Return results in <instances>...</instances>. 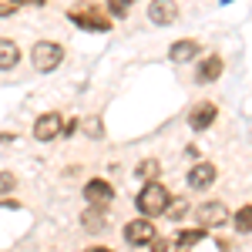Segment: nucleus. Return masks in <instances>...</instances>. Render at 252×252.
Listing matches in <instances>:
<instances>
[{
    "label": "nucleus",
    "instance_id": "nucleus-1",
    "mask_svg": "<svg viewBox=\"0 0 252 252\" xmlns=\"http://www.w3.org/2000/svg\"><path fill=\"white\" fill-rule=\"evenodd\" d=\"M135 205H138L141 215H161L168 205H172V192H168L161 182H152V185H145V189L138 192Z\"/></svg>",
    "mask_w": 252,
    "mask_h": 252
},
{
    "label": "nucleus",
    "instance_id": "nucleus-2",
    "mask_svg": "<svg viewBox=\"0 0 252 252\" xmlns=\"http://www.w3.org/2000/svg\"><path fill=\"white\" fill-rule=\"evenodd\" d=\"M31 61H34L37 71L47 74V71L61 67V61H64V47L54 44V40H40V44H34V51H31Z\"/></svg>",
    "mask_w": 252,
    "mask_h": 252
},
{
    "label": "nucleus",
    "instance_id": "nucleus-3",
    "mask_svg": "<svg viewBox=\"0 0 252 252\" xmlns=\"http://www.w3.org/2000/svg\"><path fill=\"white\" fill-rule=\"evenodd\" d=\"M232 215L229 209L222 205V202H205V205H198V212H195V222H198V229L205 232V229H215V225H225Z\"/></svg>",
    "mask_w": 252,
    "mask_h": 252
},
{
    "label": "nucleus",
    "instance_id": "nucleus-4",
    "mask_svg": "<svg viewBox=\"0 0 252 252\" xmlns=\"http://www.w3.org/2000/svg\"><path fill=\"white\" fill-rule=\"evenodd\" d=\"M84 198H88L91 209H104V205L115 198V189H111L104 178H91V182L84 185Z\"/></svg>",
    "mask_w": 252,
    "mask_h": 252
},
{
    "label": "nucleus",
    "instance_id": "nucleus-5",
    "mask_svg": "<svg viewBox=\"0 0 252 252\" xmlns=\"http://www.w3.org/2000/svg\"><path fill=\"white\" fill-rule=\"evenodd\" d=\"M125 239H128L131 246L155 242V225H152V219H135V222H128V225H125Z\"/></svg>",
    "mask_w": 252,
    "mask_h": 252
},
{
    "label": "nucleus",
    "instance_id": "nucleus-6",
    "mask_svg": "<svg viewBox=\"0 0 252 252\" xmlns=\"http://www.w3.org/2000/svg\"><path fill=\"white\" fill-rule=\"evenodd\" d=\"M61 135V115L58 111H47V115H40L34 121V138L37 141H54Z\"/></svg>",
    "mask_w": 252,
    "mask_h": 252
},
{
    "label": "nucleus",
    "instance_id": "nucleus-7",
    "mask_svg": "<svg viewBox=\"0 0 252 252\" xmlns=\"http://www.w3.org/2000/svg\"><path fill=\"white\" fill-rule=\"evenodd\" d=\"M212 182H215V165L212 161H198V165H192V172H189V189H192V192L209 189Z\"/></svg>",
    "mask_w": 252,
    "mask_h": 252
},
{
    "label": "nucleus",
    "instance_id": "nucleus-8",
    "mask_svg": "<svg viewBox=\"0 0 252 252\" xmlns=\"http://www.w3.org/2000/svg\"><path fill=\"white\" fill-rule=\"evenodd\" d=\"M215 118H219V108H215L212 101H202V104H195L192 115H189V125H192L195 131H205L209 125H212Z\"/></svg>",
    "mask_w": 252,
    "mask_h": 252
},
{
    "label": "nucleus",
    "instance_id": "nucleus-9",
    "mask_svg": "<svg viewBox=\"0 0 252 252\" xmlns=\"http://www.w3.org/2000/svg\"><path fill=\"white\" fill-rule=\"evenodd\" d=\"M71 20H74L78 27H84V31H108V27H111L108 17H101L97 10H71Z\"/></svg>",
    "mask_w": 252,
    "mask_h": 252
},
{
    "label": "nucleus",
    "instance_id": "nucleus-10",
    "mask_svg": "<svg viewBox=\"0 0 252 252\" xmlns=\"http://www.w3.org/2000/svg\"><path fill=\"white\" fill-rule=\"evenodd\" d=\"M20 61V47L14 44V40L0 37V71H14Z\"/></svg>",
    "mask_w": 252,
    "mask_h": 252
},
{
    "label": "nucleus",
    "instance_id": "nucleus-11",
    "mask_svg": "<svg viewBox=\"0 0 252 252\" xmlns=\"http://www.w3.org/2000/svg\"><path fill=\"white\" fill-rule=\"evenodd\" d=\"M195 54H198V40H175L172 51H168L172 61H192Z\"/></svg>",
    "mask_w": 252,
    "mask_h": 252
},
{
    "label": "nucleus",
    "instance_id": "nucleus-12",
    "mask_svg": "<svg viewBox=\"0 0 252 252\" xmlns=\"http://www.w3.org/2000/svg\"><path fill=\"white\" fill-rule=\"evenodd\" d=\"M148 17L155 20V24H172V20L178 17V10H175L172 3H165V0H158V3H152V7H148Z\"/></svg>",
    "mask_w": 252,
    "mask_h": 252
},
{
    "label": "nucleus",
    "instance_id": "nucleus-13",
    "mask_svg": "<svg viewBox=\"0 0 252 252\" xmlns=\"http://www.w3.org/2000/svg\"><path fill=\"white\" fill-rule=\"evenodd\" d=\"M215 78H222V58H205L202 61V64H198V81H205V84H209V81H215Z\"/></svg>",
    "mask_w": 252,
    "mask_h": 252
},
{
    "label": "nucleus",
    "instance_id": "nucleus-14",
    "mask_svg": "<svg viewBox=\"0 0 252 252\" xmlns=\"http://www.w3.org/2000/svg\"><path fill=\"white\" fill-rule=\"evenodd\" d=\"M158 175H161V161H155V158H145V161L138 165V178H141L145 185L158 182Z\"/></svg>",
    "mask_w": 252,
    "mask_h": 252
},
{
    "label": "nucleus",
    "instance_id": "nucleus-15",
    "mask_svg": "<svg viewBox=\"0 0 252 252\" xmlns=\"http://www.w3.org/2000/svg\"><path fill=\"white\" fill-rule=\"evenodd\" d=\"M104 219H108V215H104V209H91V205H88V209H84V215H81L84 229H91V232H101V229H104Z\"/></svg>",
    "mask_w": 252,
    "mask_h": 252
},
{
    "label": "nucleus",
    "instance_id": "nucleus-16",
    "mask_svg": "<svg viewBox=\"0 0 252 252\" xmlns=\"http://www.w3.org/2000/svg\"><path fill=\"white\" fill-rule=\"evenodd\" d=\"M232 225H235V229H239L242 235H249V232H252V205H242V209L232 215Z\"/></svg>",
    "mask_w": 252,
    "mask_h": 252
},
{
    "label": "nucleus",
    "instance_id": "nucleus-17",
    "mask_svg": "<svg viewBox=\"0 0 252 252\" xmlns=\"http://www.w3.org/2000/svg\"><path fill=\"white\" fill-rule=\"evenodd\" d=\"M202 239H205V232H202L198 225H195V229H185V232H178V249H182V252L192 249V246H198Z\"/></svg>",
    "mask_w": 252,
    "mask_h": 252
},
{
    "label": "nucleus",
    "instance_id": "nucleus-18",
    "mask_svg": "<svg viewBox=\"0 0 252 252\" xmlns=\"http://www.w3.org/2000/svg\"><path fill=\"white\" fill-rule=\"evenodd\" d=\"M128 3H131V0H111V3H108V10H111L115 17H121V14H128Z\"/></svg>",
    "mask_w": 252,
    "mask_h": 252
},
{
    "label": "nucleus",
    "instance_id": "nucleus-19",
    "mask_svg": "<svg viewBox=\"0 0 252 252\" xmlns=\"http://www.w3.org/2000/svg\"><path fill=\"white\" fill-rule=\"evenodd\" d=\"M14 182H17V178H14L10 172H0V192H10V189H14Z\"/></svg>",
    "mask_w": 252,
    "mask_h": 252
},
{
    "label": "nucleus",
    "instance_id": "nucleus-20",
    "mask_svg": "<svg viewBox=\"0 0 252 252\" xmlns=\"http://www.w3.org/2000/svg\"><path fill=\"white\" fill-rule=\"evenodd\" d=\"M20 3H0V17H7V14H14Z\"/></svg>",
    "mask_w": 252,
    "mask_h": 252
},
{
    "label": "nucleus",
    "instance_id": "nucleus-21",
    "mask_svg": "<svg viewBox=\"0 0 252 252\" xmlns=\"http://www.w3.org/2000/svg\"><path fill=\"white\" fill-rule=\"evenodd\" d=\"M88 252H111V249H88Z\"/></svg>",
    "mask_w": 252,
    "mask_h": 252
},
{
    "label": "nucleus",
    "instance_id": "nucleus-22",
    "mask_svg": "<svg viewBox=\"0 0 252 252\" xmlns=\"http://www.w3.org/2000/svg\"><path fill=\"white\" fill-rule=\"evenodd\" d=\"M175 252H182V249H175Z\"/></svg>",
    "mask_w": 252,
    "mask_h": 252
}]
</instances>
